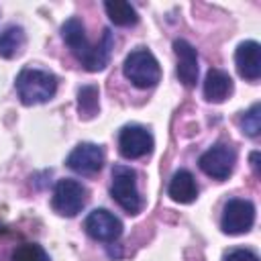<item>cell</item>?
<instances>
[{"label":"cell","mask_w":261,"mask_h":261,"mask_svg":"<svg viewBox=\"0 0 261 261\" xmlns=\"http://www.w3.org/2000/svg\"><path fill=\"white\" fill-rule=\"evenodd\" d=\"M61 35H63V41L67 43V47L71 49V53L75 55V59L82 63L84 69L102 71L108 65L110 53H112V33H110V29L102 31V39L98 43H90L86 39V31H84L82 20L69 18L61 27Z\"/></svg>","instance_id":"6da1fadb"},{"label":"cell","mask_w":261,"mask_h":261,"mask_svg":"<svg viewBox=\"0 0 261 261\" xmlns=\"http://www.w3.org/2000/svg\"><path fill=\"white\" fill-rule=\"evenodd\" d=\"M16 92L27 106L49 102L57 92V77L47 69L24 67L16 75Z\"/></svg>","instance_id":"7a4b0ae2"},{"label":"cell","mask_w":261,"mask_h":261,"mask_svg":"<svg viewBox=\"0 0 261 261\" xmlns=\"http://www.w3.org/2000/svg\"><path fill=\"white\" fill-rule=\"evenodd\" d=\"M122 71H124V77L141 88V90H147V88H155L161 80V67H159V61L155 59V55L149 51V49H135L126 55L124 59V65H122Z\"/></svg>","instance_id":"3957f363"},{"label":"cell","mask_w":261,"mask_h":261,"mask_svg":"<svg viewBox=\"0 0 261 261\" xmlns=\"http://www.w3.org/2000/svg\"><path fill=\"white\" fill-rule=\"evenodd\" d=\"M110 194L116 204L126 210L128 214H137L143 208V198L137 188V171L128 165H114L112 167V186Z\"/></svg>","instance_id":"277c9868"},{"label":"cell","mask_w":261,"mask_h":261,"mask_svg":"<svg viewBox=\"0 0 261 261\" xmlns=\"http://www.w3.org/2000/svg\"><path fill=\"white\" fill-rule=\"evenodd\" d=\"M88 202V190L75 181V179H59L55 190H53V198H51V206L57 214L61 216H75L77 212H82V208Z\"/></svg>","instance_id":"5b68a950"},{"label":"cell","mask_w":261,"mask_h":261,"mask_svg":"<svg viewBox=\"0 0 261 261\" xmlns=\"http://www.w3.org/2000/svg\"><path fill=\"white\" fill-rule=\"evenodd\" d=\"M234 163H237V151L226 143H216L214 147L204 151L200 155V161H198L200 169L218 181L226 179L232 173Z\"/></svg>","instance_id":"8992f818"},{"label":"cell","mask_w":261,"mask_h":261,"mask_svg":"<svg viewBox=\"0 0 261 261\" xmlns=\"http://www.w3.org/2000/svg\"><path fill=\"white\" fill-rule=\"evenodd\" d=\"M255 222V206L251 200H241L232 198L224 204L222 218H220V228L226 234H243L251 230Z\"/></svg>","instance_id":"52a82bcc"},{"label":"cell","mask_w":261,"mask_h":261,"mask_svg":"<svg viewBox=\"0 0 261 261\" xmlns=\"http://www.w3.org/2000/svg\"><path fill=\"white\" fill-rule=\"evenodd\" d=\"M118 151L126 159H141L153 151V135L141 124H126L118 135Z\"/></svg>","instance_id":"ba28073f"},{"label":"cell","mask_w":261,"mask_h":261,"mask_svg":"<svg viewBox=\"0 0 261 261\" xmlns=\"http://www.w3.org/2000/svg\"><path fill=\"white\" fill-rule=\"evenodd\" d=\"M86 232L102 243H112L122 234V222L106 208H96L86 218Z\"/></svg>","instance_id":"9c48e42d"},{"label":"cell","mask_w":261,"mask_h":261,"mask_svg":"<svg viewBox=\"0 0 261 261\" xmlns=\"http://www.w3.org/2000/svg\"><path fill=\"white\" fill-rule=\"evenodd\" d=\"M67 167L82 175H92L104 165V149L96 143H80L67 155Z\"/></svg>","instance_id":"30bf717a"},{"label":"cell","mask_w":261,"mask_h":261,"mask_svg":"<svg viewBox=\"0 0 261 261\" xmlns=\"http://www.w3.org/2000/svg\"><path fill=\"white\" fill-rule=\"evenodd\" d=\"M234 63L241 77L255 82L261 75V45L257 41H245L234 51Z\"/></svg>","instance_id":"8fae6325"},{"label":"cell","mask_w":261,"mask_h":261,"mask_svg":"<svg viewBox=\"0 0 261 261\" xmlns=\"http://www.w3.org/2000/svg\"><path fill=\"white\" fill-rule=\"evenodd\" d=\"M173 51L177 57V77L184 86L192 88L198 82V53L186 39L173 41Z\"/></svg>","instance_id":"7c38bea8"},{"label":"cell","mask_w":261,"mask_h":261,"mask_svg":"<svg viewBox=\"0 0 261 261\" xmlns=\"http://www.w3.org/2000/svg\"><path fill=\"white\" fill-rule=\"evenodd\" d=\"M232 94V80L226 71L222 69H208L206 77H204V98L208 102H224L228 96Z\"/></svg>","instance_id":"4fadbf2b"},{"label":"cell","mask_w":261,"mask_h":261,"mask_svg":"<svg viewBox=\"0 0 261 261\" xmlns=\"http://www.w3.org/2000/svg\"><path fill=\"white\" fill-rule=\"evenodd\" d=\"M167 194L173 202L190 204L198 196V184H196L194 175L188 169H179V171L173 173V177L169 181V188H167Z\"/></svg>","instance_id":"5bb4252c"},{"label":"cell","mask_w":261,"mask_h":261,"mask_svg":"<svg viewBox=\"0 0 261 261\" xmlns=\"http://www.w3.org/2000/svg\"><path fill=\"white\" fill-rule=\"evenodd\" d=\"M24 43H27V37H24L22 27H18V24L6 27L0 33V57H4V59L16 57L22 51Z\"/></svg>","instance_id":"9a60e30c"},{"label":"cell","mask_w":261,"mask_h":261,"mask_svg":"<svg viewBox=\"0 0 261 261\" xmlns=\"http://www.w3.org/2000/svg\"><path fill=\"white\" fill-rule=\"evenodd\" d=\"M104 10H106L108 18L118 27H133L139 20L135 6L124 0H108V2H104Z\"/></svg>","instance_id":"2e32d148"},{"label":"cell","mask_w":261,"mask_h":261,"mask_svg":"<svg viewBox=\"0 0 261 261\" xmlns=\"http://www.w3.org/2000/svg\"><path fill=\"white\" fill-rule=\"evenodd\" d=\"M98 96H100L98 86H92V84L90 86H82L77 90V110H80V116L92 118V116L98 114V108H100Z\"/></svg>","instance_id":"e0dca14e"},{"label":"cell","mask_w":261,"mask_h":261,"mask_svg":"<svg viewBox=\"0 0 261 261\" xmlns=\"http://www.w3.org/2000/svg\"><path fill=\"white\" fill-rule=\"evenodd\" d=\"M241 128L247 137L255 139L259 137V130H261V104L255 102L243 116H241Z\"/></svg>","instance_id":"ac0fdd59"},{"label":"cell","mask_w":261,"mask_h":261,"mask_svg":"<svg viewBox=\"0 0 261 261\" xmlns=\"http://www.w3.org/2000/svg\"><path fill=\"white\" fill-rule=\"evenodd\" d=\"M12 261H49V255L37 243H22L12 251Z\"/></svg>","instance_id":"d6986e66"},{"label":"cell","mask_w":261,"mask_h":261,"mask_svg":"<svg viewBox=\"0 0 261 261\" xmlns=\"http://www.w3.org/2000/svg\"><path fill=\"white\" fill-rule=\"evenodd\" d=\"M222 261H259V257L249 249H230Z\"/></svg>","instance_id":"ffe728a7"},{"label":"cell","mask_w":261,"mask_h":261,"mask_svg":"<svg viewBox=\"0 0 261 261\" xmlns=\"http://www.w3.org/2000/svg\"><path fill=\"white\" fill-rule=\"evenodd\" d=\"M251 167H253L255 175H259V151H253L251 153Z\"/></svg>","instance_id":"44dd1931"}]
</instances>
